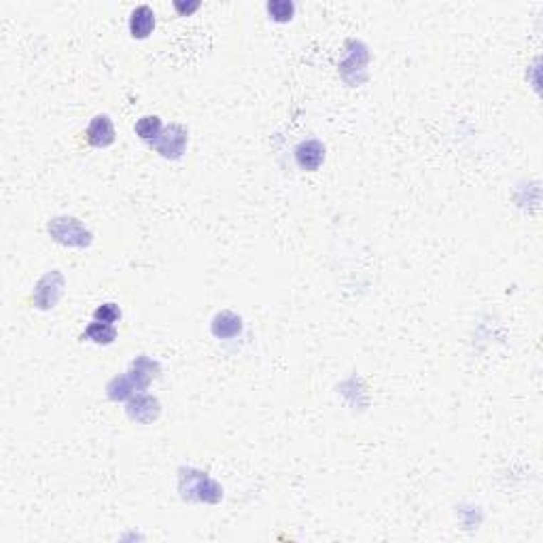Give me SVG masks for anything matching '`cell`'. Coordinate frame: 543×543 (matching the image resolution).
Returning a JSON list of instances; mask_svg holds the SVG:
<instances>
[{
  "mask_svg": "<svg viewBox=\"0 0 543 543\" xmlns=\"http://www.w3.org/2000/svg\"><path fill=\"white\" fill-rule=\"evenodd\" d=\"M49 234L56 242L66 244V247H90L91 234L81 225V221L73 219V217H58L49 223Z\"/></svg>",
  "mask_w": 543,
  "mask_h": 543,
  "instance_id": "6da1fadb",
  "label": "cell"
},
{
  "mask_svg": "<svg viewBox=\"0 0 543 543\" xmlns=\"http://www.w3.org/2000/svg\"><path fill=\"white\" fill-rule=\"evenodd\" d=\"M62 289H64V278H62L60 272L53 270L49 272V274H45L38 280V284L34 286V295L32 297H34L36 308H41V310L53 308L58 304L60 295H62Z\"/></svg>",
  "mask_w": 543,
  "mask_h": 543,
  "instance_id": "7a4b0ae2",
  "label": "cell"
},
{
  "mask_svg": "<svg viewBox=\"0 0 543 543\" xmlns=\"http://www.w3.org/2000/svg\"><path fill=\"white\" fill-rule=\"evenodd\" d=\"M153 147L164 157H181L187 147V130L182 125H170L153 140Z\"/></svg>",
  "mask_w": 543,
  "mask_h": 543,
  "instance_id": "3957f363",
  "label": "cell"
},
{
  "mask_svg": "<svg viewBox=\"0 0 543 543\" xmlns=\"http://www.w3.org/2000/svg\"><path fill=\"white\" fill-rule=\"evenodd\" d=\"M325 160V147L319 140H304L295 149V162L301 170H316Z\"/></svg>",
  "mask_w": 543,
  "mask_h": 543,
  "instance_id": "277c9868",
  "label": "cell"
},
{
  "mask_svg": "<svg viewBox=\"0 0 543 543\" xmlns=\"http://www.w3.org/2000/svg\"><path fill=\"white\" fill-rule=\"evenodd\" d=\"M115 140V128L108 115H95L88 128V143L91 147H108Z\"/></svg>",
  "mask_w": 543,
  "mask_h": 543,
  "instance_id": "5b68a950",
  "label": "cell"
},
{
  "mask_svg": "<svg viewBox=\"0 0 543 543\" xmlns=\"http://www.w3.org/2000/svg\"><path fill=\"white\" fill-rule=\"evenodd\" d=\"M155 28V13L151 6H136L130 15V34L134 38H147Z\"/></svg>",
  "mask_w": 543,
  "mask_h": 543,
  "instance_id": "8992f818",
  "label": "cell"
},
{
  "mask_svg": "<svg viewBox=\"0 0 543 543\" xmlns=\"http://www.w3.org/2000/svg\"><path fill=\"white\" fill-rule=\"evenodd\" d=\"M128 414L138 423H151L160 414V403H157V399H153L149 395H138L136 399H132Z\"/></svg>",
  "mask_w": 543,
  "mask_h": 543,
  "instance_id": "52a82bcc",
  "label": "cell"
},
{
  "mask_svg": "<svg viewBox=\"0 0 543 543\" xmlns=\"http://www.w3.org/2000/svg\"><path fill=\"white\" fill-rule=\"evenodd\" d=\"M240 329H242V321L232 312L219 314L212 323V333L217 338H234V336L240 333Z\"/></svg>",
  "mask_w": 543,
  "mask_h": 543,
  "instance_id": "ba28073f",
  "label": "cell"
},
{
  "mask_svg": "<svg viewBox=\"0 0 543 543\" xmlns=\"http://www.w3.org/2000/svg\"><path fill=\"white\" fill-rule=\"evenodd\" d=\"M136 391H140V386H138V382L128 373V376H121V378H115L113 382H110V386H108V395H110V399H115V401H121V399H128V397H132Z\"/></svg>",
  "mask_w": 543,
  "mask_h": 543,
  "instance_id": "9c48e42d",
  "label": "cell"
},
{
  "mask_svg": "<svg viewBox=\"0 0 543 543\" xmlns=\"http://www.w3.org/2000/svg\"><path fill=\"white\" fill-rule=\"evenodd\" d=\"M86 336L90 338L91 342L95 344H113L115 338H117V331L110 323H102V321H95L91 323L90 327L86 329Z\"/></svg>",
  "mask_w": 543,
  "mask_h": 543,
  "instance_id": "30bf717a",
  "label": "cell"
},
{
  "mask_svg": "<svg viewBox=\"0 0 543 543\" xmlns=\"http://www.w3.org/2000/svg\"><path fill=\"white\" fill-rule=\"evenodd\" d=\"M136 134L145 140H155L160 134H162V119L155 117V115H147L143 119H138L136 123Z\"/></svg>",
  "mask_w": 543,
  "mask_h": 543,
  "instance_id": "8fae6325",
  "label": "cell"
},
{
  "mask_svg": "<svg viewBox=\"0 0 543 543\" xmlns=\"http://www.w3.org/2000/svg\"><path fill=\"white\" fill-rule=\"evenodd\" d=\"M268 13L276 21H289L295 13V4L286 0H272L268 2Z\"/></svg>",
  "mask_w": 543,
  "mask_h": 543,
  "instance_id": "7c38bea8",
  "label": "cell"
},
{
  "mask_svg": "<svg viewBox=\"0 0 543 543\" xmlns=\"http://www.w3.org/2000/svg\"><path fill=\"white\" fill-rule=\"evenodd\" d=\"M93 316H95V321H102V323H115V321H119L121 319V310L115 306V304H102L95 312H93Z\"/></svg>",
  "mask_w": 543,
  "mask_h": 543,
  "instance_id": "4fadbf2b",
  "label": "cell"
},
{
  "mask_svg": "<svg viewBox=\"0 0 543 543\" xmlns=\"http://www.w3.org/2000/svg\"><path fill=\"white\" fill-rule=\"evenodd\" d=\"M197 6H200V2H193V4H182V2H175V9H177L181 15H189V13H193Z\"/></svg>",
  "mask_w": 543,
  "mask_h": 543,
  "instance_id": "5bb4252c",
  "label": "cell"
}]
</instances>
